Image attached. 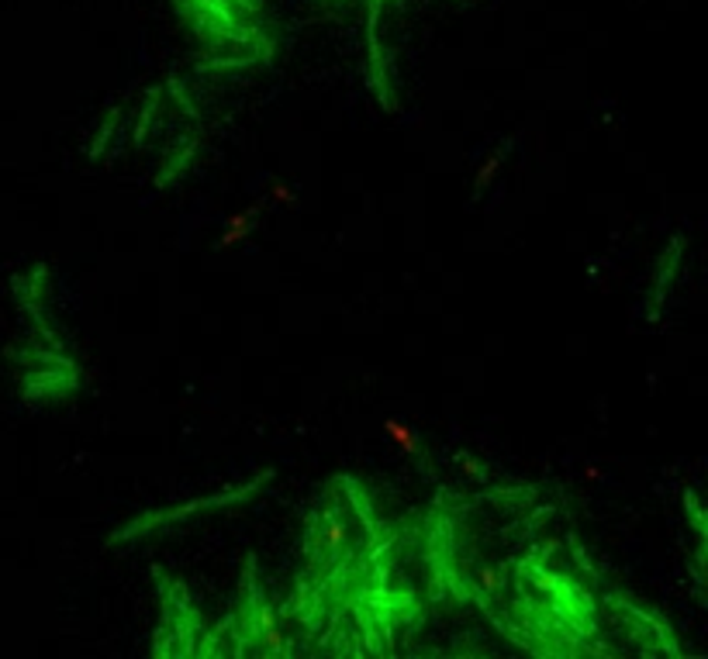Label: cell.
Masks as SVG:
<instances>
[{"label":"cell","mask_w":708,"mask_h":659,"mask_svg":"<svg viewBox=\"0 0 708 659\" xmlns=\"http://www.w3.org/2000/svg\"><path fill=\"white\" fill-rule=\"evenodd\" d=\"M384 432L390 435V442H394L401 452H419V439H415V432H412L408 425H401V421H387Z\"/></svg>","instance_id":"cell-1"}]
</instances>
